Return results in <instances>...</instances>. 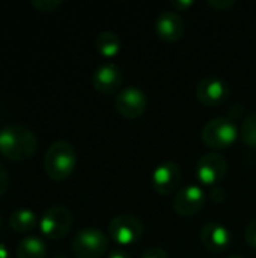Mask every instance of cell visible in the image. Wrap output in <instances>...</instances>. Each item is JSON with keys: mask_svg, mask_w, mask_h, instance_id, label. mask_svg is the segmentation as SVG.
<instances>
[{"mask_svg": "<svg viewBox=\"0 0 256 258\" xmlns=\"http://www.w3.org/2000/svg\"><path fill=\"white\" fill-rule=\"evenodd\" d=\"M53 258H66L65 255H62V254H57V255H54Z\"/></svg>", "mask_w": 256, "mask_h": 258, "instance_id": "29", "label": "cell"}, {"mask_svg": "<svg viewBox=\"0 0 256 258\" xmlns=\"http://www.w3.org/2000/svg\"><path fill=\"white\" fill-rule=\"evenodd\" d=\"M207 197L199 184H187L174 195L172 207L183 218H192L198 215L205 206Z\"/></svg>", "mask_w": 256, "mask_h": 258, "instance_id": "10", "label": "cell"}, {"mask_svg": "<svg viewBox=\"0 0 256 258\" xmlns=\"http://www.w3.org/2000/svg\"><path fill=\"white\" fill-rule=\"evenodd\" d=\"M38 151L36 135L20 124H8L0 128V154L14 162H24Z\"/></svg>", "mask_w": 256, "mask_h": 258, "instance_id": "1", "label": "cell"}, {"mask_svg": "<svg viewBox=\"0 0 256 258\" xmlns=\"http://www.w3.org/2000/svg\"><path fill=\"white\" fill-rule=\"evenodd\" d=\"M228 172V160L220 153H207L196 162L195 177L204 186H216Z\"/></svg>", "mask_w": 256, "mask_h": 258, "instance_id": "9", "label": "cell"}, {"mask_svg": "<svg viewBox=\"0 0 256 258\" xmlns=\"http://www.w3.org/2000/svg\"><path fill=\"white\" fill-rule=\"evenodd\" d=\"M107 231H109V237L122 246H130V245H136L142 236H143V224L142 221L134 216V215H116L115 218L110 219L109 225H107Z\"/></svg>", "mask_w": 256, "mask_h": 258, "instance_id": "6", "label": "cell"}, {"mask_svg": "<svg viewBox=\"0 0 256 258\" xmlns=\"http://www.w3.org/2000/svg\"><path fill=\"white\" fill-rule=\"evenodd\" d=\"M39 222H38L36 213L26 207L14 210L9 216V225L15 233H21V234L30 233L32 230H35Z\"/></svg>", "mask_w": 256, "mask_h": 258, "instance_id": "15", "label": "cell"}, {"mask_svg": "<svg viewBox=\"0 0 256 258\" xmlns=\"http://www.w3.org/2000/svg\"><path fill=\"white\" fill-rule=\"evenodd\" d=\"M115 109L125 119L140 118L148 109V95L139 86H125L115 97Z\"/></svg>", "mask_w": 256, "mask_h": 258, "instance_id": "7", "label": "cell"}, {"mask_svg": "<svg viewBox=\"0 0 256 258\" xmlns=\"http://www.w3.org/2000/svg\"><path fill=\"white\" fill-rule=\"evenodd\" d=\"M240 136H241V141L246 147L256 148V112L249 113L244 118V121L241 124Z\"/></svg>", "mask_w": 256, "mask_h": 258, "instance_id": "18", "label": "cell"}, {"mask_svg": "<svg viewBox=\"0 0 256 258\" xmlns=\"http://www.w3.org/2000/svg\"><path fill=\"white\" fill-rule=\"evenodd\" d=\"M193 3H195L193 0H174V2H170V9L180 14V12L190 9L193 6Z\"/></svg>", "mask_w": 256, "mask_h": 258, "instance_id": "24", "label": "cell"}, {"mask_svg": "<svg viewBox=\"0 0 256 258\" xmlns=\"http://www.w3.org/2000/svg\"><path fill=\"white\" fill-rule=\"evenodd\" d=\"M140 258H170L167 251H164L163 248L160 246H152V248H148L146 251H143V254L140 255Z\"/></svg>", "mask_w": 256, "mask_h": 258, "instance_id": "22", "label": "cell"}, {"mask_svg": "<svg viewBox=\"0 0 256 258\" xmlns=\"http://www.w3.org/2000/svg\"><path fill=\"white\" fill-rule=\"evenodd\" d=\"M210 197H211V200L214 201V203H223V200H225V190L222 189V187H217V186H214L213 189H211V192H210Z\"/></svg>", "mask_w": 256, "mask_h": 258, "instance_id": "25", "label": "cell"}, {"mask_svg": "<svg viewBox=\"0 0 256 258\" xmlns=\"http://www.w3.org/2000/svg\"><path fill=\"white\" fill-rule=\"evenodd\" d=\"M17 258H47V245L41 237H24L17 245Z\"/></svg>", "mask_w": 256, "mask_h": 258, "instance_id": "17", "label": "cell"}, {"mask_svg": "<svg viewBox=\"0 0 256 258\" xmlns=\"http://www.w3.org/2000/svg\"><path fill=\"white\" fill-rule=\"evenodd\" d=\"M9 172L6 171L5 165L0 162V197H3L9 187Z\"/></svg>", "mask_w": 256, "mask_h": 258, "instance_id": "23", "label": "cell"}, {"mask_svg": "<svg viewBox=\"0 0 256 258\" xmlns=\"http://www.w3.org/2000/svg\"><path fill=\"white\" fill-rule=\"evenodd\" d=\"M211 8H214L216 11H220V12H225L231 8L235 6V0H208L207 2Z\"/></svg>", "mask_w": 256, "mask_h": 258, "instance_id": "21", "label": "cell"}, {"mask_svg": "<svg viewBox=\"0 0 256 258\" xmlns=\"http://www.w3.org/2000/svg\"><path fill=\"white\" fill-rule=\"evenodd\" d=\"M195 95L202 104L208 107H217L222 106L229 98L231 88L223 79L216 76H208L198 82L195 88Z\"/></svg>", "mask_w": 256, "mask_h": 258, "instance_id": "11", "label": "cell"}, {"mask_svg": "<svg viewBox=\"0 0 256 258\" xmlns=\"http://www.w3.org/2000/svg\"><path fill=\"white\" fill-rule=\"evenodd\" d=\"M124 82L122 70L113 62H103L100 63L92 76L94 88L104 95H110L121 91Z\"/></svg>", "mask_w": 256, "mask_h": 258, "instance_id": "13", "label": "cell"}, {"mask_svg": "<svg viewBox=\"0 0 256 258\" xmlns=\"http://www.w3.org/2000/svg\"><path fill=\"white\" fill-rule=\"evenodd\" d=\"M0 258H12L11 252H9V248L3 242H0Z\"/></svg>", "mask_w": 256, "mask_h": 258, "instance_id": "27", "label": "cell"}, {"mask_svg": "<svg viewBox=\"0 0 256 258\" xmlns=\"http://www.w3.org/2000/svg\"><path fill=\"white\" fill-rule=\"evenodd\" d=\"M107 258H131V257L128 255V252H125V251H122V249H115V251L109 252Z\"/></svg>", "mask_w": 256, "mask_h": 258, "instance_id": "26", "label": "cell"}, {"mask_svg": "<svg viewBox=\"0 0 256 258\" xmlns=\"http://www.w3.org/2000/svg\"><path fill=\"white\" fill-rule=\"evenodd\" d=\"M121 38L112 30L100 32L95 38V48L103 57H115L121 50Z\"/></svg>", "mask_w": 256, "mask_h": 258, "instance_id": "16", "label": "cell"}, {"mask_svg": "<svg viewBox=\"0 0 256 258\" xmlns=\"http://www.w3.org/2000/svg\"><path fill=\"white\" fill-rule=\"evenodd\" d=\"M107 249L109 236L95 227L78 230L71 242V251L75 258H103Z\"/></svg>", "mask_w": 256, "mask_h": 258, "instance_id": "4", "label": "cell"}, {"mask_svg": "<svg viewBox=\"0 0 256 258\" xmlns=\"http://www.w3.org/2000/svg\"><path fill=\"white\" fill-rule=\"evenodd\" d=\"M226 258H246V257H243V255H229V257H226Z\"/></svg>", "mask_w": 256, "mask_h": 258, "instance_id": "28", "label": "cell"}, {"mask_svg": "<svg viewBox=\"0 0 256 258\" xmlns=\"http://www.w3.org/2000/svg\"><path fill=\"white\" fill-rule=\"evenodd\" d=\"M74 224L72 212L65 206H51L39 218V230L44 237L50 240H59L65 237Z\"/></svg>", "mask_w": 256, "mask_h": 258, "instance_id": "5", "label": "cell"}, {"mask_svg": "<svg viewBox=\"0 0 256 258\" xmlns=\"http://www.w3.org/2000/svg\"><path fill=\"white\" fill-rule=\"evenodd\" d=\"M199 239L202 245L214 254L225 252L232 243V234L229 228L219 222L204 224L199 231Z\"/></svg>", "mask_w": 256, "mask_h": 258, "instance_id": "14", "label": "cell"}, {"mask_svg": "<svg viewBox=\"0 0 256 258\" xmlns=\"http://www.w3.org/2000/svg\"><path fill=\"white\" fill-rule=\"evenodd\" d=\"M244 240L250 248L256 249V218L249 222V225L244 230Z\"/></svg>", "mask_w": 256, "mask_h": 258, "instance_id": "20", "label": "cell"}, {"mask_svg": "<svg viewBox=\"0 0 256 258\" xmlns=\"http://www.w3.org/2000/svg\"><path fill=\"white\" fill-rule=\"evenodd\" d=\"M154 27L157 36L166 42H177L186 33V21L183 15L172 9L161 11L155 18Z\"/></svg>", "mask_w": 256, "mask_h": 258, "instance_id": "12", "label": "cell"}, {"mask_svg": "<svg viewBox=\"0 0 256 258\" xmlns=\"http://www.w3.org/2000/svg\"><path fill=\"white\" fill-rule=\"evenodd\" d=\"M30 5L39 12H53L62 5V0H30Z\"/></svg>", "mask_w": 256, "mask_h": 258, "instance_id": "19", "label": "cell"}, {"mask_svg": "<svg viewBox=\"0 0 256 258\" xmlns=\"http://www.w3.org/2000/svg\"><path fill=\"white\" fill-rule=\"evenodd\" d=\"M238 127L234 119L226 116H216L211 118L201 132L202 142L213 150H223L232 147L238 139Z\"/></svg>", "mask_w": 256, "mask_h": 258, "instance_id": "3", "label": "cell"}, {"mask_svg": "<svg viewBox=\"0 0 256 258\" xmlns=\"http://www.w3.org/2000/svg\"><path fill=\"white\" fill-rule=\"evenodd\" d=\"M77 153L68 141H54L44 157V171L54 181L66 180L75 169Z\"/></svg>", "mask_w": 256, "mask_h": 258, "instance_id": "2", "label": "cell"}, {"mask_svg": "<svg viewBox=\"0 0 256 258\" xmlns=\"http://www.w3.org/2000/svg\"><path fill=\"white\" fill-rule=\"evenodd\" d=\"M183 180L181 166L174 160H164L155 166L151 175L154 190L161 197H170L178 192Z\"/></svg>", "mask_w": 256, "mask_h": 258, "instance_id": "8", "label": "cell"}]
</instances>
